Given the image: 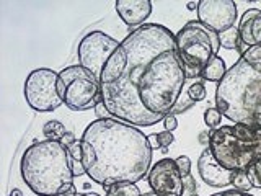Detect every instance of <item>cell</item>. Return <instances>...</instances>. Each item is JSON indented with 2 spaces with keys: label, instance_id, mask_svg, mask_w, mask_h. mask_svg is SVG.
<instances>
[{
  "label": "cell",
  "instance_id": "1",
  "mask_svg": "<svg viewBox=\"0 0 261 196\" xmlns=\"http://www.w3.org/2000/svg\"><path fill=\"white\" fill-rule=\"evenodd\" d=\"M188 82L175 33L145 23L121 41L100 77L101 102L110 116L150 128L175 108Z\"/></svg>",
  "mask_w": 261,
  "mask_h": 196
},
{
  "label": "cell",
  "instance_id": "2",
  "mask_svg": "<svg viewBox=\"0 0 261 196\" xmlns=\"http://www.w3.org/2000/svg\"><path fill=\"white\" fill-rule=\"evenodd\" d=\"M87 175L110 188L116 183H137L149 175L152 145L139 128L114 118L95 119L80 137Z\"/></svg>",
  "mask_w": 261,
  "mask_h": 196
},
{
  "label": "cell",
  "instance_id": "3",
  "mask_svg": "<svg viewBox=\"0 0 261 196\" xmlns=\"http://www.w3.org/2000/svg\"><path fill=\"white\" fill-rule=\"evenodd\" d=\"M216 106L233 125L261 128V46L248 47L217 84Z\"/></svg>",
  "mask_w": 261,
  "mask_h": 196
},
{
  "label": "cell",
  "instance_id": "4",
  "mask_svg": "<svg viewBox=\"0 0 261 196\" xmlns=\"http://www.w3.org/2000/svg\"><path fill=\"white\" fill-rule=\"evenodd\" d=\"M23 182L39 196H59L73 186L69 149L57 141H39L24 151L20 163Z\"/></svg>",
  "mask_w": 261,
  "mask_h": 196
},
{
  "label": "cell",
  "instance_id": "5",
  "mask_svg": "<svg viewBox=\"0 0 261 196\" xmlns=\"http://www.w3.org/2000/svg\"><path fill=\"white\" fill-rule=\"evenodd\" d=\"M209 149L214 159L230 172L248 170L261 160V128L225 125L212 131Z\"/></svg>",
  "mask_w": 261,
  "mask_h": 196
},
{
  "label": "cell",
  "instance_id": "6",
  "mask_svg": "<svg viewBox=\"0 0 261 196\" xmlns=\"http://www.w3.org/2000/svg\"><path fill=\"white\" fill-rule=\"evenodd\" d=\"M175 39L188 80L201 77L202 70L220 51L219 35L198 20L188 21L175 35Z\"/></svg>",
  "mask_w": 261,
  "mask_h": 196
},
{
  "label": "cell",
  "instance_id": "7",
  "mask_svg": "<svg viewBox=\"0 0 261 196\" xmlns=\"http://www.w3.org/2000/svg\"><path fill=\"white\" fill-rule=\"evenodd\" d=\"M57 87L62 102L72 111H88L101 103L100 80L80 64L62 69Z\"/></svg>",
  "mask_w": 261,
  "mask_h": 196
},
{
  "label": "cell",
  "instance_id": "8",
  "mask_svg": "<svg viewBox=\"0 0 261 196\" xmlns=\"http://www.w3.org/2000/svg\"><path fill=\"white\" fill-rule=\"evenodd\" d=\"M59 72L41 67L30 72L24 80V98L35 111L51 113L64 105L59 95Z\"/></svg>",
  "mask_w": 261,
  "mask_h": 196
},
{
  "label": "cell",
  "instance_id": "9",
  "mask_svg": "<svg viewBox=\"0 0 261 196\" xmlns=\"http://www.w3.org/2000/svg\"><path fill=\"white\" fill-rule=\"evenodd\" d=\"M121 43L118 39L111 38L103 31H92L82 38L79 43V64L82 67L88 69L93 76L100 80L105 65L108 64L114 51L119 47Z\"/></svg>",
  "mask_w": 261,
  "mask_h": 196
},
{
  "label": "cell",
  "instance_id": "10",
  "mask_svg": "<svg viewBox=\"0 0 261 196\" xmlns=\"http://www.w3.org/2000/svg\"><path fill=\"white\" fill-rule=\"evenodd\" d=\"M147 182L157 196H185V177L175 159H162L153 163Z\"/></svg>",
  "mask_w": 261,
  "mask_h": 196
},
{
  "label": "cell",
  "instance_id": "11",
  "mask_svg": "<svg viewBox=\"0 0 261 196\" xmlns=\"http://www.w3.org/2000/svg\"><path fill=\"white\" fill-rule=\"evenodd\" d=\"M198 21L216 31L217 35L237 27V4L233 0H201L198 4Z\"/></svg>",
  "mask_w": 261,
  "mask_h": 196
},
{
  "label": "cell",
  "instance_id": "12",
  "mask_svg": "<svg viewBox=\"0 0 261 196\" xmlns=\"http://www.w3.org/2000/svg\"><path fill=\"white\" fill-rule=\"evenodd\" d=\"M198 172H199V177L202 178V182L214 188L230 186L235 177V172L224 168L214 159V155H212L209 147H206V149L202 151L201 157L198 160Z\"/></svg>",
  "mask_w": 261,
  "mask_h": 196
},
{
  "label": "cell",
  "instance_id": "13",
  "mask_svg": "<svg viewBox=\"0 0 261 196\" xmlns=\"http://www.w3.org/2000/svg\"><path fill=\"white\" fill-rule=\"evenodd\" d=\"M239 33L240 56L248 47L261 46V10H258V8H248L239 21Z\"/></svg>",
  "mask_w": 261,
  "mask_h": 196
},
{
  "label": "cell",
  "instance_id": "14",
  "mask_svg": "<svg viewBox=\"0 0 261 196\" xmlns=\"http://www.w3.org/2000/svg\"><path fill=\"white\" fill-rule=\"evenodd\" d=\"M116 12L127 27L141 28L152 13L150 0H116Z\"/></svg>",
  "mask_w": 261,
  "mask_h": 196
},
{
  "label": "cell",
  "instance_id": "15",
  "mask_svg": "<svg viewBox=\"0 0 261 196\" xmlns=\"http://www.w3.org/2000/svg\"><path fill=\"white\" fill-rule=\"evenodd\" d=\"M227 65H225V61L222 59V57H214L209 64L207 67L202 70L201 77L202 80H207V82H216V84H219L220 80H222L225 77L227 74Z\"/></svg>",
  "mask_w": 261,
  "mask_h": 196
},
{
  "label": "cell",
  "instance_id": "16",
  "mask_svg": "<svg viewBox=\"0 0 261 196\" xmlns=\"http://www.w3.org/2000/svg\"><path fill=\"white\" fill-rule=\"evenodd\" d=\"M43 134L46 137V141H57V142H62V139L67 134V129L62 125L61 121H56L51 119L47 121L44 128H43Z\"/></svg>",
  "mask_w": 261,
  "mask_h": 196
},
{
  "label": "cell",
  "instance_id": "17",
  "mask_svg": "<svg viewBox=\"0 0 261 196\" xmlns=\"http://www.w3.org/2000/svg\"><path fill=\"white\" fill-rule=\"evenodd\" d=\"M105 196H142V191L136 183H116L106 188Z\"/></svg>",
  "mask_w": 261,
  "mask_h": 196
},
{
  "label": "cell",
  "instance_id": "18",
  "mask_svg": "<svg viewBox=\"0 0 261 196\" xmlns=\"http://www.w3.org/2000/svg\"><path fill=\"white\" fill-rule=\"evenodd\" d=\"M220 39V47L224 49H240V33H239V27H233L230 30H227L224 33L219 35Z\"/></svg>",
  "mask_w": 261,
  "mask_h": 196
},
{
  "label": "cell",
  "instance_id": "19",
  "mask_svg": "<svg viewBox=\"0 0 261 196\" xmlns=\"http://www.w3.org/2000/svg\"><path fill=\"white\" fill-rule=\"evenodd\" d=\"M173 141H175V136L173 133H170V131H162V133L149 136V142L152 145V149H155V147H159V149H168V147L173 144Z\"/></svg>",
  "mask_w": 261,
  "mask_h": 196
},
{
  "label": "cell",
  "instance_id": "20",
  "mask_svg": "<svg viewBox=\"0 0 261 196\" xmlns=\"http://www.w3.org/2000/svg\"><path fill=\"white\" fill-rule=\"evenodd\" d=\"M232 186L233 190H239V191H243V193H248L253 185L248 178V174L247 170H240V172H235V177H233V182H232Z\"/></svg>",
  "mask_w": 261,
  "mask_h": 196
},
{
  "label": "cell",
  "instance_id": "21",
  "mask_svg": "<svg viewBox=\"0 0 261 196\" xmlns=\"http://www.w3.org/2000/svg\"><path fill=\"white\" fill-rule=\"evenodd\" d=\"M220 121H222V113L219 111L217 106H211V108L204 111V122H206L209 129H212V131L219 129Z\"/></svg>",
  "mask_w": 261,
  "mask_h": 196
},
{
  "label": "cell",
  "instance_id": "22",
  "mask_svg": "<svg viewBox=\"0 0 261 196\" xmlns=\"http://www.w3.org/2000/svg\"><path fill=\"white\" fill-rule=\"evenodd\" d=\"M186 93L193 102H202V100H206L207 90H206V87H204V84L201 80H194L193 84L186 88Z\"/></svg>",
  "mask_w": 261,
  "mask_h": 196
},
{
  "label": "cell",
  "instance_id": "23",
  "mask_svg": "<svg viewBox=\"0 0 261 196\" xmlns=\"http://www.w3.org/2000/svg\"><path fill=\"white\" fill-rule=\"evenodd\" d=\"M193 105H196V102H193L190 96H188V93H185L183 92V95L179 96V100L176 102V105H175V108L171 110V113L170 114H181V113H185V111H188L190 108H193Z\"/></svg>",
  "mask_w": 261,
  "mask_h": 196
},
{
  "label": "cell",
  "instance_id": "24",
  "mask_svg": "<svg viewBox=\"0 0 261 196\" xmlns=\"http://www.w3.org/2000/svg\"><path fill=\"white\" fill-rule=\"evenodd\" d=\"M247 174H248V178L253 188H261V162L259 160L256 163H253L251 167H248Z\"/></svg>",
  "mask_w": 261,
  "mask_h": 196
},
{
  "label": "cell",
  "instance_id": "25",
  "mask_svg": "<svg viewBox=\"0 0 261 196\" xmlns=\"http://www.w3.org/2000/svg\"><path fill=\"white\" fill-rule=\"evenodd\" d=\"M178 163V168L181 170V175L186 178L191 175V159L188 155H179L178 159H175Z\"/></svg>",
  "mask_w": 261,
  "mask_h": 196
},
{
  "label": "cell",
  "instance_id": "26",
  "mask_svg": "<svg viewBox=\"0 0 261 196\" xmlns=\"http://www.w3.org/2000/svg\"><path fill=\"white\" fill-rule=\"evenodd\" d=\"M163 126H165V131L173 133V131L178 128V119H176L175 114H168V116L163 119Z\"/></svg>",
  "mask_w": 261,
  "mask_h": 196
},
{
  "label": "cell",
  "instance_id": "27",
  "mask_svg": "<svg viewBox=\"0 0 261 196\" xmlns=\"http://www.w3.org/2000/svg\"><path fill=\"white\" fill-rule=\"evenodd\" d=\"M211 134H212V131H209V129H204V131H201V133H199L198 141H199V144L204 145V149L209 147V144H211Z\"/></svg>",
  "mask_w": 261,
  "mask_h": 196
},
{
  "label": "cell",
  "instance_id": "28",
  "mask_svg": "<svg viewBox=\"0 0 261 196\" xmlns=\"http://www.w3.org/2000/svg\"><path fill=\"white\" fill-rule=\"evenodd\" d=\"M211 196H253L250 193H243L239 190H225L222 193H216V194H211Z\"/></svg>",
  "mask_w": 261,
  "mask_h": 196
},
{
  "label": "cell",
  "instance_id": "29",
  "mask_svg": "<svg viewBox=\"0 0 261 196\" xmlns=\"http://www.w3.org/2000/svg\"><path fill=\"white\" fill-rule=\"evenodd\" d=\"M96 114H98V119H105V118H111L110 116V113H108V110H106V106L103 105V102L101 103H98V106H96Z\"/></svg>",
  "mask_w": 261,
  "mask_h": 196
},
{
  "label": "cell",
  "instance_id": "30",
  "mask_svg": "<svg viewBox=\"0 0 261 196\" xmlns=\"http://www.w3.org/2000/svg\"><path fill=\"white\" fill-rule=\"evenodd\" d=\"M59 196H80V194H77V190H75V185L73 186H70L67 191H64L62 194H59Z\"/></svg>",
  "mask_w": 261,
  "mask_h": 196
},
{
  "label": "cell",
  "instance_id": "31",
  "mask_svg": "<svg viewBox=\"0 0 261 196\" xmlns=\"http://www.w3.org/2000/svg\"><path fill=\"white\" fill-rule=\"evenodd\" d=\"M198 4L199 2H190V4H188V10H198Z\"/></svg>",
  "mask_w": 261,
  "mask_h": 196
},
{
  "label": "cell",
  "instance_id": "32",
  "mask_svg": "<svg viewBox=\"0 0 261 196\" xmlns=\"http://www.w3.org/2000/svg\"><path fill=\"white\" fill-rule=\"evenodd\" d=\"M10 196H21V191L20 190H13Z\"/></svg>",
  "mask_w": 261,
  "mask_h": 196
},
{
  "label": "cell",
  "instance_id": "33",
  "mask_svg": "<svg viewBox=\"0 0 261 196\" xmlns=\"http://www.w3.org/2000/svg\"><path fill=\"white\" fill-rule=\"evenodd\" d=\"M80 196H100L98 193H84V194H80Z\"/></svg>",
  "mask_w": 261,
  "mask_h": 196
},
{
  "label": "cell",
  "instance_id": "34",
  "mask_svg": "<svg viewBox=\"0 0 261 196\" xmlns=\"http://www.w3.org/2000/svg\"><path fill=\"white\" fill-rule=\"evenodd\" d=\"M142 196H157V194H155V193H144Z\"/></svg>",
  "mask_w": 261,
  "mask_h": 196
},
{
  "label": "cell",
  "instance_id": "35",
  "mask_svg": "<svg viewBox=\"0 0 261 196\" xmlns=\"http://www.w3.org/2000/svg\"><path fill=\"white\" fill-rule=\"evenodd\" d=\"M259 162H261V160H259Z\"/></svg>",
  "mask_w": 261,
  "mask_h": 196
}]
</instances>
